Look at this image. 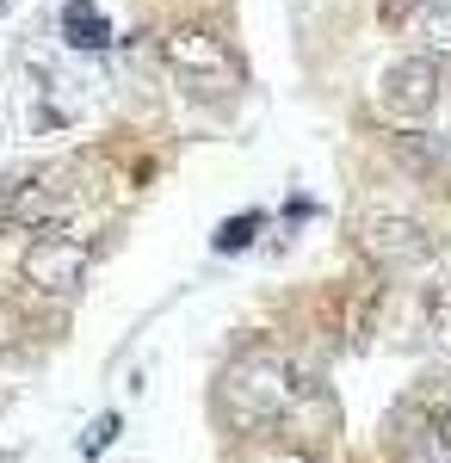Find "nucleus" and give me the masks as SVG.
Instances as JSON below:
<instances>
[{
	"label": "nucleus",
	"instance_id": "nucleus-4",
	"mask_svg": "<svg viewBox=\"0 0 451 463\" xmlns=\"http://www.w3.org/2000/svg\"><path fill=\"white\" fill-rule=\"evenodd\" d=\"M19 272H25V285L43 290V297H74V290L87 285V248L69 241V235H43V241L25 248Z\"/></svg>",
	"mask_w": 451,
	"mask_h": 463
},
{
	"label": "nucleus",
	"instance_id": "nucleus-2",
	"mask_svg": "<svg viewBox=\"0 0 451 463\" xmlns=\"http://www.w3.org/2000/svg\"><path fill=\"white\" fill-rule=\"evenodd\" d=\"M161 56H168V69L186 80V87H198V93H223V87H235V56H229V43L223 37H210L205 25H174V32L161 37Z\"/></svg>",
	"mask_w": 451,
	"mask_h": 463
},
{
	"label": "nucleus",
	"instance_id": "nucleus-10",
	"mask_svg": "<svg viewBox=\"0 0 451 463\" xmlns=\"http://www.w3.org/2000/svg\"><path fill=\"white\" fill-rule=\"evenodd\" d=\"M254 235H260V211H247V216H229V222L216 229V248H223V253H235V248H247Z\"/></svg>",
	"mask_w": 451,
	"mask_h": 463
},
{
	"label": "nucleus",
	"instance_id": "nucleus-14",
	"mask_svg": "<svg viewBox=\"0 0 451 463\" xmlns=\"http://www.w3.org/2000/svg\"><path fill=\"white\" fill-rule=\"evenodd\" d=\"M427 6H451V0H427Z\"/></svg>",
	"mask_w": 451,
	"mask_h": 463
},
{
	"label": "nucleus",
	"instance_id": "nucleus-8",
	"mask_svg": "<svg viewBox=\"0 0 451 463\" xmlns=\"http://www.w3.org/2000/svg\"><path fill=\"white\" fill-rule=\"evenodd\" d=\"M62 32H69L74 50H100L105 43V13L93 0H69V13H62Z\"/></svg>",
	"mask_w": 451,
	"mask_h": 463
},
{
	"label": "nucleus",
	"instance_id": "nucleus-9",
	"mask_svg": "<svg viewBox=\"0 0 451 463\" xmlns=\"http://www.w3.org/2000/svg\"><path fill=\"white\" fill-rule=\"evenodd\" d=\"M420 37H427V56L446 62L451 56V6H427L420 13Z\"/></svg>",
	"mask_w": 451,
	"mask_h": 463
},
{
	"label": "nucleus",
	"instance_id": "nucleus-12",
	"mask_svg": "<svg viewBox=\"0 0 451 463\" xmlns=\"http://www.w3.org/2000/svg\"><path fill=\"white\" fill-rule=\"evenodd\" d=\"M247 463H315L310 451H291V445H254Z\"/></svg>",
	"mask_w": 451,
	"mask_h": 463
},
{
	"label": "nucleus",
	"instance_id": "nucleus-5",
	"mask_svg": "<svg viewBox=\"0 0 451 463\" xmlns=\"http://www.w3.org/2000/svg\"><path fill=\"white\" fill-rule=\"evenodd\" d=\"M365 248L378 253L383 266H420L433 253V235L420 229L415 216H371L365 222Z\"/></svg>",
	"mask_w": 451,
	"mask_h": 463
},
{
	"label": "nucleus",
	"instance_id": "nucleus-6",
	"mask_svg": "<svg viewBox=\"0 0 451 463\" xmlns=\"http://www.w3.org/2000/svg\"><path fill=\"white\" fill-rule=\"evenodd\" d=\"M396 463H451V427L439 414H402V432H396Z\"/></svg>",
	"mask_w": 451,
	"mask_h": 463
},
{
	"label": "nucleus",
	"instance_id": "nucleus-13",
	"mask_svg": "<svg viewBox=\"0 0 451 463\" xmlns=\"http://www.w3.org/2000/svg\"><path fill=\"white\" fill-rule=\"evenodd\" d=\"M378 6H383V19H389V25H408L420 0H378Z\"/></svg>",
	"mask_w": 451,
	"mask_h": 463
},
{
	"label": "nucleus",
	"instance_id": "nucleus-7",
	"mask_svg": "<svg viewBox=\"0 0 451 463\" xmlns=\"http://www.w3.org/2000/svg\"><path fill=\"white\" fill-rule=\"evenodd\" d=\"M56 211H62V192H56L50 179H19V185H6V222H13V229H43Z\"/></svg>",
	"mask_w": 451,
	"mask_h": 463
},
{
	"label": "nucleus",
	"instance_id": "nucleus-15",
	"mask_svg": "<svg viewBox=\"0 0 451 463\" xmlns=\"http://www.w3.org/2000/svg\"><path fill=\"white\" fill-rule=\"evenodd\" d=\"M446 155H451V137H446Z\"/></svg>",
	"mask_w": 451,
	"mask_h": 463
},
{
	"label": "nucleus",
	"instance_id": "nucleus-1",
	"mask_svg": "<svg viewBox=\"0 0 451 463\" xmlns=\"http://www.w3.org/2000/svg\"><path fill=\"white\" fill-rule=\"evenodd\" d=\"M291 402H297V371L278 346H247L223 371V408L242 427H273V420L291 414Z\"/></svg>",
	"mask_w": 451,
	"mask_h": 463
},
{
	"label": "nucleus",
	"instance_id": "nucleus-3",
	"mask_svg": "<svg viewBox=\"0 0 451 463\" xmlns=\"http://www.w3.org/2000/svg\"><path fill=\"white\" fill-rule=\"evenodd\" d=\"M439 93H446V74H439V62L433 56H402V62H389L378 80V99L389 118H427V111L439 106Z\"/></svg>",
	"mask_w": 451,
	"mask_h": 463
},
{
	"label": "nucleus",
	"instance_id": "nucleus-11",
	"mask_svg": "<svg viewBox=\"0 0 451 463\" xmlns=\"http://www.w3.org/2000/svg\"><path fill=\"white\" fill-rule=\"evenodd\" d=\"M111 439H118V414H100L93 427L81 432V451H87V458H100V451L111 445Z\"/></svg>",
	"mask_w": 451,
	"mask_h": 463
}]
</instances>
